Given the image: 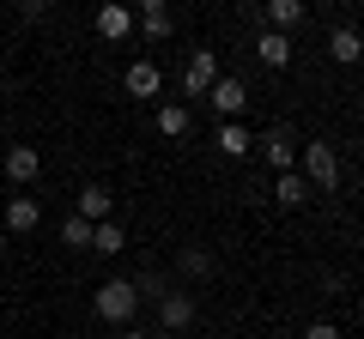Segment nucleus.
<instances>
[{"label": "nucleus", "instance_id": "18", "mask_svg": "<svg viewBox=\"0 0 364 339\" xmlns=\"http://www.w3.org/2000/svg\"><path fill=\"white\" fill-rule=\"evenodd\" d=\"M273 200H279V206H304V200H310V182H304L298 170H286V176L273 182Z\"/></svg>", "mask_w": 364, "mask_h": 339}, {"label": "nucleus", "instance_id": "23", "mask_svg": "<svg viewBox=\"0 0 364 339\" xmlns=\"http://www.w3.org/2000/svg\"><path fill=\"white\" fill-rule=\"evenodd\" d=\"M122 339H152V333H146V327H122Z\"/></svg>", "mask_w": 364, "mask_h": 339}, {"label": "nucleus", "instance_id": "11", "mask_svg": "<svg viewBox=\"0 0 364 339\" xmlns=\"http://www.w3.org/2000/svg\"><path fill=\"white\" fill-rule=\"evenodd\" d=\"M37 176H43V152H37V145H13V152H6V182L31 188Z\"/></svg>", "mask_w": 364, "mask_h": 339}, {"label": "nucleus", "instance_id": "4", "mask_svg": "<svg viewBox=\"0 0 364 339\" xmlns=\"http://www.w3.org/2000/svg\"><path fill=\"white\" fill-rule=\"evenodd\" d=\"M195 315H200V303L188 297V291H164V297H158V327H164V333H188Z\"/></svg>", "mask_w": 364, "mask_h": 339}, {"label": "nucleus", "instance_id": "14", "mask_svg": "<svg viewBox=\"0 0 364 339\" xmlns=\"http://www.w3.org/2000/svg\"><path fill=\"white\" fill-rule=\"evenodd\" d=\"M328 55H334L340 67H358L364 61V37L352 25H334V30H328Z\"/></svg>", "mask_w": 364, "mask_h": 339}, {"label": "nucleus", "instance_id": "5", "mask_svg": "<svg viewBox=\"0 0 364 339\" xmlns=\"http://www.w3.org/2000/svg\"><path fill=\"white\" fill-rule=\"evenodd\" d=\"M37 224H43L37 194H6V218H0V230H6V236H31Z\"/></svg>", "mask_w": 364, "mask_h": 339}, {"label": "nucleus", "instance_id": "2", "mask_svg": "<svg viewBox=\"0 0 364 339\" xmlns=\"http://www.w3.org/2000/svg\"><path fill=\"white\" fill-rule=\"evenodd\" d=\"M91 309H97V321L128 327L134 309H140V291H134V279H104V285L91 291Z\"/></svg>", "mask_w": 364, "mask_h": 339}, {"label": "nucleus", "instance_id": "15", "mask_svg": "<svg viewBox=\"0 0 364 339\" xmlns=\"http://www.w3.org/2000/svg\"><path fill=\"white\" fill-rule=\"evenodd\" d=\"M109 200H116V194H109L104 182H85V188H79V218H85V224H109Z\"/></svg>", "mask_w": 364, "mask_h": 339}, {"label": "nucleus", "instance_id": "22", "mask_svg": "<svg viewBox=\"0 0 364 339\" xmlns=\"http://www.w3.org/2000/svg\"><path fill=\"white\" fill-rule=\"evenodd\" d=\"M304 339H340V327L334 321H310V327H304Z\"/></svg>", "mask_w": 364, "mask_h": 339}, {"label": "nucleus", "instance_id": "20", "mask_svg": "<svg viewBox=\"0 0 364 339\" xmlns=\"http://www.w3.org/2000/svg\"><path fill=\"white\" fill-rule=\"evenodd\" d=\"M176 267H182V279H213V267H219V261H213V248H182Z\"/></svg>", "mask_w": 364, "mask_h": 339}, {"label": "nucleus", "instance_id": "16", "mask_svg": "<svg viewBox=\"0 0 364 339\" xmlns=\"http://www.w3.org/2000/svg\"><path fill=\"white\" fill-rule=\"evenodd\" d=\"M213 145H219L225 157H249V152H255V133H249L243 121H219V133H213Z\"/></svg>", "mask_w": 364, "mask_h": 339}, {"label": "nucleus", "instance_id": "6", "mask_svg": "<svg viewBox=\"0 0 364 339\" xmlns=\"http://www.w3.org/2000/svg\"><path fill=\"white\" fill-rule=\"evenodd\" d=\"M122 85H128V97H152V104H158V91H164V67H158L152 55H140V61L122 73Z\"/></svg>", "mask_w": 364, "mask_h": 339}, {"label": "nucleus", "instance_id": "7", "mask_svg": "<svg viewBox=\"0 0 364 339\" xmlns=\"http://www.w3.org/2000/svg\"><path fill=\"white\" fill-rule=\"evenodd\" d=\"M207 104L219 109L225 121H243V109H249V85H243V79H225V73H219V85L207 91Z\"/></svg>", "mask_w": 364, "mask_h": 339}, {"label": "nucleus", "instance_id": "9", "mask_svg": "<svg viewBox=\"0 0 364 339\" xmlns=\"http://www.w3.org/2000/svg\"><path fill=\"white\" fill-rule=\"evenodd\" d=\"M255 145H261V157H267V164L279 170V176H286V170H298V140H291L286 128H273V133H261Z\"/></svg>", "mask_w": 364, "mask_h": 339}, {"label": "nucleus", "instance_id": "21", "mask_svg": "<svg viewBox=\"0 0 364 339\" xmlns=\"http://www.w3.org/2000/svg\"><path fill=\"white\" fill-rule=\"evenodd\" d=\"M61 243L67 248H91V224L79 218V212H73V218H61Z\"/></svg>", "mask_w": 364, "mask_h": 339}, {"label": "nucleus", "instance_id": "24", "mask_svg": "<svg viewBox=\"0 0 364 339\" xmlns=\"http://www.w3.org/2000/svg\"><path fill=\"white\" fill-rule=\"evenodd\" d=\"M6 243H13V236H6V230H0V255H6Z\"/></svg>", "mask_w": 364, "mask_h": 339}, {"label": "nucleus", "instance_id": "12", "mask_svg": "<svg viewBox=\"0 0 364 339\" xmlns=\"http://www.w3.org/2000/svg\"><path fill=\"white\" fill-rule=\"evenodd\" d=\"M310 25V6L304 0H267V30H279V37H291V30Z\"/></svg>", "mask_w": 364, "mask_h": 339}, {"label": "nucleus", "instance_id": "1", "mask_svg": "<svg viewBox=\"0 0 364 339\" xmlns=\"http://www.w3.org/2000/svg\"><path fill=\"white\" fill-rule=\"evenodd\" d=\"M298 176L310 188H322V194H334V188H340V152L328 140H304L298 145Z\"/></svg>", "mask_w": 364, "mask_h": 339}, {"label": "nucleus", "instance_id": "10", "mask_svg": "<svg viewBox=\"0 0 364 339\" xmlns=\"http://www.w3.org/2000/svg\"><path fill=\"white\" fill-rule=\"evenodd\" d=\"M91 25H97V37H104V43H128V37H134V13H128V6H116V0L97 6Z\"/></svg>", "mask_w": 364, "mask_h": 339}, {"label": "nucleus", "instance_id": "17", "mask_svg": "<svg viewBox=\"0 0 364 339\" xmlns=\"http://www.w3.org/2000/svg\"><path fill=\"white\" fill-rule=\"evenodd\" d=\"M188 128H195L188 104H158V133H164V140H182Z\"/></svg>", "mask_w": 364, "mask_h": 339}, {"label": "nucleus", "instance_id": "13", "mask_svg": "<svg viewBox=\"0 0 364 339\" xmlns=\"http://www.w3.org/2000/svg\"><path fill=\"white\" fill-rule=\"evenodd\" d=\"M255 61L261 67H291V37H279V30H255Z\"/></svg>", "mask_w": 364, "mask_h": 339}, {"label": "nucleus", "instance_id": "8", "mask_svg": "<svg viewBox=\"0 0 364 339\" xmlns=\"http://www.w3.org/2000/svg\"><path fill=\"white\" fill-rule=\"evenodd\" d=\"M134 30H140V37H152V43H164L170 30H176V13H170L164 0H140V13H134Z\"/></svg>", "mask_w": 364, "mask_h": 339}, {"label": "nucleus", "instance_id": "3", "mask_svg": "<svg viewBox=\"0 0 364 339\" xmlns=\"http://www.w3.org/2000/svg\"><path fill=\"white\" fill-rule=\"evenodd\" d=\"M213 85H219V55L188 49V61H182V97H207Z\"/></svg>", "mask_w": 364, "mask_h": 339}, {"label": "nucleus", "instance_id": "19", "mask_svg": "<svg viewBox=\"0 0 364 339\" xmlns=\"http://www.w3.org/2000/svg\"><path fill=\"white\" fill-rule=\"evenodd\" d=\"M91 248H97V255H122V248H128V230H122L116 218H109V224H91Z\"/></svg>", "mask_w": 364, "mask_h": 339}]
</instances>
